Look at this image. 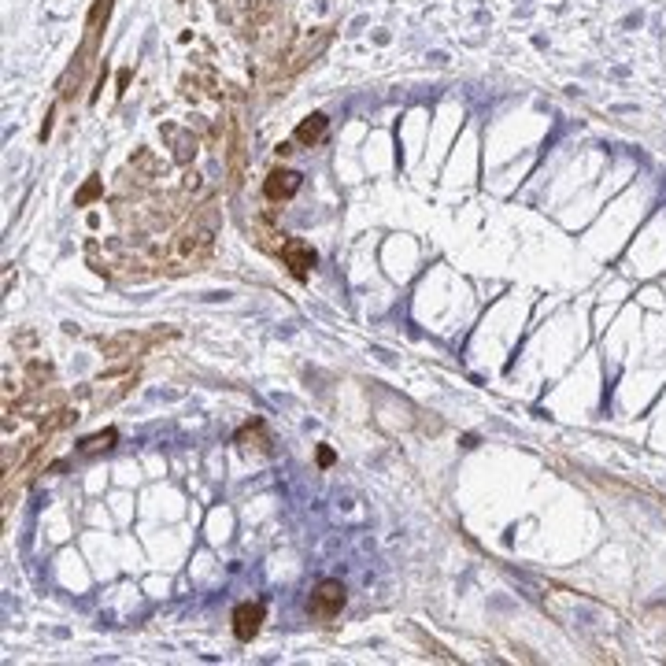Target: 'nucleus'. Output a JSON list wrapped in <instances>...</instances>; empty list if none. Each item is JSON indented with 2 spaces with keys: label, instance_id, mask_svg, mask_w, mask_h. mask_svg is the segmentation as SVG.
<instances>
[{
  "label": "nucleus",
  "instance_id": "nucleus-1",
  "mask_svg": "<svg viewBox=\"0 0 666 666\" xmlns=\"http://www.w3.org/2000/svg\"><path fill=\"white\" fill-rule=\"evenodd\" d=\"M341 607H344V585L341 581H323L311 593V600H307V614L311 618H333V614H341Z\"/></svg>",
  "mask_w": 666,
  "mask_h": 666
},
{
  "label": "nucleus",
  "instance_id": "nucleus-2",
  "mask_svg": "<svg viewBox=\"0 0 666 666\" xmlns=\"http://www.w3.org/2000/svg\"><path fill=\"white\" fill-rule=\"evenodd\" d=\"M300 185H304V178L297 171H285V166H278V171L267 174V182H263V197L267 200H289V197H297L300 193Z\"/></svg>",
  "mask_w": 666,
  "mask_h": 666
},
{
  "label": "nucleus",
  "instance_id": "nucleus-3",
  "mask_svg": "<svg viewBox=\"0 0 666 666\" xmlns=\"http://www.w3.org/2000/svg\"><path fill=\"white\" fill-rule=\"evenodd\" d=\"M260 625H263V604H241L234 611V637L237 640H252L260 633Z\"/></svg>",
  "mask_w": 666,
  "mask_h": 666
},
{
  "label": "nucleus",
  "instance_id": "nucleus-4",
  "mask_svg": "<svg viewBox=\"0 0 666 666\" xmlns=\"http://www.w3.org/2000/svg\"><path fill=\"white\" fill-rule=\"evenodd\" d=\"M281 255H285L289 271L297 274V278H307V274H311V267H315V252L307 248L304 241H285V245H281Z\"/></svg>",
  "mask_w": 666,
  "mask_h": 666
},
{
  "label": "nucleus",
  "instance_id": "nucleus-5",
  "mask_svg": "<svg viewBox=\"0 0 666 666\" xmlns=\"http://www.w3.org/2000/svg\"><path fill=\"white\" fill-rule=\"evenodd\" d=\"M330 130V119L323 111H315V115H307V119L297 126V134H292V141H300V145H318V141L326 137Z\"/></svg>",
  "mask_w": 666,
  "mask_h": 666
},
{
  "label": "nucleus",
  "instance_id": "nucleus-6",
  "mask_svg": "<svg viewBox=\"0 0 666 666\" xmlns=\"http://www.w3.org/2000/svg\"><path fill=\"white\" fill-rule=\"evenodd\" d=\"M111 441H115V430H108L104 437H93V441H85V448H82V452H97V448H108Z\"/></svg>",
  "mask_w": 666,
  "mask_h": 666
},
{
  "label": "nucleus",
  "instance_id": "nucleus-7",
  "mask_svg": "<svg viewBox=\"0 0 666 666\" xmlns=\"http://www.w3.org/2000/svg\"><path fill=\"white\" fill-rule=\"evenodd\" d=\"M318 463H323V467L333 463V452H330V448H318Z\"/></svg>",
  "mask_w": 666,
  "mask_h": 666
}]
</instances>
